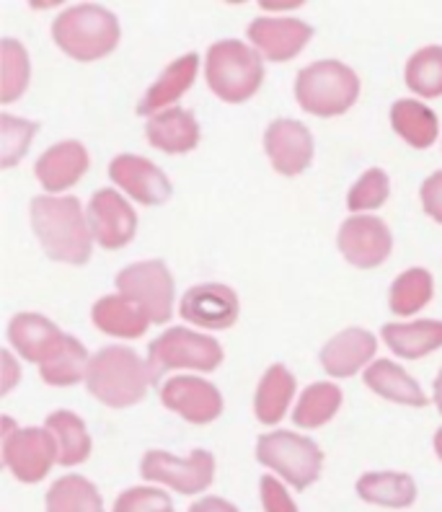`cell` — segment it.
I'll return each instance as SVG.
<instances>
[{
	"label": "cell",
	"mask_w": 442,
	"mask_h": 512,
	"mask_svg": "<svg viewBox=\"0 0 442 512\" xmlns=\"http://www.w3.org/2000/svg\"><path fill=\"white\" fill-rule=\"evenodd\" d=\"M52 37L65 55L91 63L114 52L119 44V21L104 6H70L52 24Z\"/></svg>",
	"instance_id": "3957f363"
},
{
	"label": "cell",
	"mask_w": 442,
	"mask_h": 512,
	"mask_svg": "<svg viewBox=\"0 0 442 512\" xmlns=\"http://www.w3.org/2000/svg\"><path fill=\"white\" fill-rule=\"evenodd\" d=\"M378 350V342L368 329L352 326L342 334L331 337L321 350V365L334 378H349L368 363H375L373 355Z\"/></svg>",
	"instance_id": "d6986e66"
},
{
	"label": "cell",
	"mask_w": 442,
	"mask_h": 512,
	"mask_svg": "<svg viewBox=\"0 0 442 512\" xmlns=\"http://www.w3.org/2000/svg\"><path fill=\"white\" fill-rule=\"evenodd\" d=\"M223 347L218 339L207 337V334H197L184 326H174L158 339H153L148 347V365L153 368L156 378L166 370H210L220 368L223 363Z\"/></svg>",
	"instance_id": "52a82bcc"
},
{
	"label": "cell",
	"mask_w": 442,
	"mask_h": 512,
	"mask_svg": "<svg viewBox=\"0 0 442 512\" xmlns=\"http://www.w3.org/2000/svg\"><path fill=\"white\" fill-rule=\"evenodd\" d=\"M360 96V78L339 60H318L298 73L295 99L308 114L339 117L349 112Z\"/></svg>",
	"instance_id": "5b68a950"
},
{
	"label": "cell",
	"mask_w": 442,
	"mask_h": 512,
	"mask_svg": "<svg viewBox=\"0 0 442 512\" xmlns=\"http://www.w3.org/2000/svg\"><path fill=\"white\" fill-rule=\"evenodd\" d=\"M34 135H37V122L13 117L8 112L0 114V166L13 169L29 153Z\"/></svg>",
	"instance_id": "d590c367"
},
{
	"label": "cell",
	"mask_w": 442,
	"mask_h": 512,
	"mask_svg": "<svg viewBox=\"0 0 442 512\" xmlns=\"http://www.w3.org/2000/svg\"><path fill=\"white\" fill-rule=\"evenodd\" d=\"M339 406H342V388L326 381L311 383L298 399L293 422L303 430H316L339 412Z\"/></svg>",
	"instance_id": "4dcf8cb0"
},
{
	"label": "cell",
	"mask_w": 442,
	"mask_h": 512,
	"mask_svg": "<svg viewBox=\"0 0 442 512\" xmlns=\"http://www.w3.org/2000/svg\"><path fill=\"white\" fill-rule=\"evenodd\" d=\"M156 373L130 347H104L91 357L86 386L104 406L127 409L143 401Z\"/></svg>",
	"instance_id": "7a4b0ae2"
},
{
	"label": "cell",
	"mask_w": 442,
	"mask_h": 512,
	"mask_svg": "<svg viewBox=\"0 0 442 512\" xmlns=\"http://www.w3.org/2000/svg\"><path fill=\"white\" fill-rule=\"evenodd\" d=\"M119 295L145 311L150 324H166L174 313V277L161 259L135 262L117 275Z\"/></svg>",
	"instance_id": "ba28073f"
},
{
	"label": "cell",
	"mask_w": 442,
	"mask_h": 512,
	"mask_svg": "<svg viewBox=\"0 0 442 512\" xmlns=\"http://www.w3.org/2000/svg\"><path fill=\"white\" fill-rule=\"evenodd\" d=\"M109 176L117 187L125 189L132 200L140 205L156 207L171 200L174 187H171L169 176L158 169L156 163L143 156H132L122 153L109 163Z\"/></svg>",
	"instance_id": "2e32d148"
},
{
	"label": "cell",
	"mask_w": 442,
	"mask_h": 512,
	"mask_svg": "<svg viewBox=\"0 0 442 512\" xmlns=\"http://www.w3.org/2000/svg\"><path fill=\"white\" fill-rule=\"evenodd\" d=\"M435 406L440 409V414H442V370L435 381Z\"/></svg>",
	"instance_id": "ee69618b"
},
{
	"label": "cell",
	"mask_w": 442,
	"mask_h": 512,
	"mask_svg": "<svg viewBox=\"0 0 442 512\" xmlns=\"http://www.w3.org/2000/svg\"><path fill=\"white\" fill-rule=\"evenodd\" d=\"M197 70H200V57L194 55V52L181 55L179 60H174L169 68L163 70L161 78L148 88V94L140 99L137 114H140V117H145V114L153 117V114L171 109V104L179 101L181 96L192 88L194 78H197Z\"/></svg>",
	"instance_id": "7402d4cb"
},
{
	"label": "cell",
	"mask_w": 442,
	"mask_h": 512,
	"mask_svg": "<svg viewBox=\"0 0 442 512\" xmlns=\"http://www.w3.org/2000/svg\"><path fill=\"white\" fill-rule=\"evenodd\" d=\"M256 461L277 471L293 489L306 492L321 476L324 450L311 438L295 435L290 430H277L256 440Z\"/></svg>",
	"instance_id": "8992f818"
},
{
	"label": "cell",
	"mask_w": 442,
	"mask_h": 512,
	"mask_svg": "<svg viewBox=\"0 0 442 512\" xmlns=\"http://www.w3.org/2000/svg\"><path fill=\"white\" fill-rule=\"evenodd\" d=\"M161 404L192 422L210 425L223 412V396L210 381L197 375H176L161 388Z\"/></svg>",
	"instance_id": "7c38bea8"
},
{
	"label": "cell",
	"mask_w": 442,
	"mask_h": 512,
	"mask_svg": "<svg viewBox=\"0 0 442 512\" xmlns=\"http://www.w3.org/2000/svg\"><path fill=\"white\" fill-rule=\"evenodd\" d=\"M145 135H148V143L163 153H189L200 143V125L192 112L171 107L148 119Z\"/></svg>",
	"instance_id": "44dd1931"
},
{
	"label": "cell",
	"mask_w": 442,
	"mask_h": 512,
	"mask_svg": "<svg viewBox=\"0 0 442 512\" xmlns=\"http://www.w3.org/2000/svg\"><path fill=\"white\" fill-rule=\"evenodd\" d=\"M94 324L109 337L137 339L143 337L150 326V319L140 306H135L125 295H104L96 300Z\"/></svg>",
	"instance_id": "484cf974"
},
{
	"label": "cell",
	"mask_w": 442,
	"mask_h": 512,
	"mask_svg": "<svg viewBox=\"0 0 442 512\" xmlns=\"http://www.w3.org/2000/svg\"><path fill=\"white\" fill-rule=\"evenodd\" d=\"M88 225L94 241L106 251L122 249L135 238L137 215L114 189H99L88 202Z\"/></svg>",
	"instance_id": "4fadbf2b"
},
{
	"label": "cell",
	"mask_w": 442,
	"mask_h": 512,
	"mask_svg": "<svg viewBox=\"0 0 442 512\" xmlns=\"http://www.w3.org/2000/svg\"><path fill=\"white\" fill-rule=\"evenodd\" d=\"M406 86L424 99L442 96V47L430 44L409 57L406 63Z\"/></svg>",
	"instance_id": "e575fe53"
},
{
	"label": "cell",
	"mask_w": 442,
	"mask_h": 512,
	"mask_svg": "<svg viewBox=\"0 0 442 512\" xmlns=\"http://www.w3.org/2000/svg\"><path fill=\"white\" fill-rule=\"evenodd\" d=\"M238 311H241V303H238L236 290L220 282L194 285L184 293L179 306L181 319L202 329H231L238 321Z\"/></svg>",
	"instance_id": "9a60e30c"
},
{
	"label": "cell",
	"mask_w": 442,
	"mask_h": 512,
	"mask_svg": "<svg viewBox=\"0 0 442 512\" xmlns=\"http://www.w3.org/2000/svg\"><path fill=\"white\" fill-rule=\"evenodd\" d=\"M189 512H241L233 502L223 500V497H202V500L192 502Z\"/></svg>",
	"instance_id": "60d3db41"
},
{
	"label": "cell",
	"mask_w": 442,
	"mask_h": 512,
	"mask_svg": "<svg viewBox=\"0 0 442 512\" xmlns=\"http://www.w3.org/2000/svg\"><path fill=\"white\" fill-rule=\"evenodd\" d=\"M207 86L218 99L241 104L259 91L264 81L262 55L241 39H220L207 50Z\"/></svg>",
	"instance_id": "277c9868"
},
{
	"label": "cell",
	"mask_w": 442,
	"mask_h": 512,
	"mask_svg": "<svg viewBox=\"0 0 442 512\" xmlns=\"http://www.w3.org/2000/svg\"><path fill=\"white\" fill-rule=\"evenodd\" d=\"M435 453H437V458L442 461V427L437 430V435H435Z\"/></svg>",
	"instance_id": "f6af8a7d"
},
{
	"label": "cell",
	"mask_w": 442,
	"mask_h": 512,
	"mask_svg": "<svg viewBox=\"0 0 442 512\" xmlns=\"http://www.w3.org/2000/svg\"><path fill=\"white\" fill-rule=\"evenodd\" d=\"M388 194H391V182L383 169H368L355 182V187L347 194L349 210H378L380 205H386Z\"/></svg>",
	"instance_id": "8d00e7d4"
},
{
	"label": "cell",
	"mask_w": 442,
	"mask_h": 512,
	"mask_svg": "<svg viewBox=\"0 0 442 512\" xmlns=\"http://www.w3.org/2000/svg\"><path fill=\"white\" fill-rule=\"evenodd\" d=\"M295 394V375L285 368V365H272L259 381L254 399L256 419L262 425H277L285 417L290 399Z\"/></svg>",
	"instance_id": "4316f807"
},
{
	"label": "cell",
	"mask_w": 442,
	"mask_h": 512,
	"mask_svg": "<svg viewBox=\"0 0 442 512\" xmlns=\"http://www.w3.org/2000/svg\"><path fill=\"white\" fill-rule=\"evenodd\" d=\"M3 355V386H0V394L6 396L8 391H11L13 386H16V381H19L21 370L16 368V363H13V355L8 350L0 352Z\"/></svg>",
	"instance_id": "b9f144b4"
},
{
	"label": "cell",
	"mask_w": 442,
	"mask_h": 512,
	"mask_svg": "<svg viewBox=\"0 0 442 512\" xmlns=\"http://www.w3.org/2000/svg\"><path fill=\"white\" fill-rule=\"evenodd\" d=\"M380 334L386 339L388 350L404 360H419L442 347V321L419 319L411 324H386Z\"/></svg>",
	"instance_id": "d4e9b609"
},
{
	"label": "cell",
	"mask_w": 442,
	"mask_h": 512,
	"mask_svg": "<svg viewBox=\"0 0 442 512\" xmlns=\"http://www.w3.org/2000/svg\"><path fill=\"white\" fill-rule=\"evenodd\" d=\"M362 378H365V386L373 394L383 396L388 401H396V404L406 406L430 404V399L424 396L422 386L401 365L391 363V360H375V363H370Z\"/></svg>",
	"instance_id": "cb8c5ba5"
},
{
	"label": "cell",
	"mask_w": 442,
	"mask_h": 512,
	"mask_svg": "<svg viewBox=\"0 0 442 512\" xmlns=\"http://www.w3.org/2000/svg\"><path fill=\"white\" fill-rule=\"evenodd\" d=\"M391 125L411 148L424 150L437 140V114L422 101L399 99L391 109Z\"/></svg>",
	"instance_id": "83f0119b"
},
{
	"label": "cell",
	"mask_w": 442,
	"mask_h": 512,
	"mask_svg": "<svg viewBox=\"0 0 442 512\" xmlns=\"http://www.w3.org/2000/svg\"><path fill=\"white\" fill-rule=\"evenodd\" d=\"M32 228L44 254L63 264L81 267L91 259L94 233L78 197L39 194L32 200Z\"/></svg>",
	"instance_id": "6da1fadb"
},
{
	"label": "cell",
	"mask_w": 442,
	"mask_h": 512,
	"mask_svg": "<svg viewBox=\"0 0 442 512\" xmlns=\"http://www.w3.org/2000/svg\"><path fill=\"white\" fill-rule=\"evenodd\" d=\"M68 334L57 329L50 319L39 313H16L8 324V342L29 363L44 365L63 350Z\"/></svg>",
	"instance_id": "ac0fdd59"
},
{
	"label": "cell",
	"mask_w": 442,
	"mask_h": 512,
	"mask_svg": "<svg viewBox=\"0 0 442 512\" xmlns=\"http://www.w3.org/2000/svg\"><path fill=\"white\" fill-rule=\"evenodd\" d=\"M47 512H104V500H101L96 484L78 474L57 479L44 497Z\"/></svg>",
	"instance_id": "f546056e"
},
{
	"label": "cell",
	"mask_w": 442,
	"mask_h": 512,
	"mask_svg": "<svg viewBox=\"0 0 442 512\" xmlns=\"http://www.w3.org/2000/svg\"><path fill=\"white\" fill-rule=\"evenodd\" d=\"M47 430L57 440V463L60 466H78L91 456V438L78 414L60 409L47 417Z\"/></svg>",
	"instance_id": "f1b7e54d"
},
{
	"label": "cell",
	"mask_w": 442,
	"mask_h": 512,
	"mask_svg": "<svg viewBox=\"0 0 442 512\" xmlns=\"http://www.w3.org/2000/svg\"><path fill=\"white\" fill-rule=\"evenodd\" d=\"M259 492H262V507L264 512H300L298 505L293 502L290 492L280 484V479L264 476L259 481Z\"/></svg>",
	"instance_id": "f35d334b"
},
{
	"label": "cell",
	"mask_w": 442,
	"mask_h": 512,
	"mask_svg": "<svg viewBox=\"0 0 442 512\" xmlns=\"http://www.w3.org/2000/svg\"><path fill=\"white\" fill-rule=\"evenodd\" d=\"M112 512H176L174 502L158 487H132L114 502Z\"/></svg>",
	"instance_id": "74e56055"
},
{
	"label": "cell",
	"mask_w": 442,
	"mask_h": 512,
	"mask_svg": "<svg viewBox=\"0 0 442 512\" xmlns=\"http://www.w3.org/2000/svg\"><path fill=\"white\" fill-rule=\"evenodd\" d=\"M57 463V440L47 427H24L3 438V466L21 484H37Z\"/></svg>",
	"instance_id": "30bf717a"
},
{
	"label": "cell",
	"mask_w": 442,
	"mask_h": 512,
	"mask_svg": "<svg viewBox=\"0 0 442 512\" xmlns=\"http://www.w3.org/2000/svg\"><path fill=\"white\" fill-rule=\"evenodd\" d=\"M357 494L370 505L404 510L417 502V484L404 471H368L357 479Z\"/></svg>",
	"instance_id": "603a6c76"
},
{
	"label": "cell",
	"mask_w": 442,
	"mask_h": 512,
	"mask_svg": "<svg viewBox=\"0 0 442 512\" xmlns=\"http://www.w3.org/2000/svg\"><path fill=\"white\" fill-rule=\"evenodd\" d=\"M140 476L166 484L179 494H202L215 479V456L205 448H194L189 458L171 456L166 450H148L140 461Z\"/></svg>",
	"instance_id": "9c48e42d"
},
{
	"label": "cell",
	"mask_w": 442,
	"mask_h": 512,
	"mask_svg": "<svg viewBox=\"0 0 442 512\" xmlns=\"http://www.w3.org/2000/svg\"><path fill=\"white\" fill-rule=\"evenodd\" d=\"M432 290H435V285H432V275L427 269H406L391 285L388 306H391L393 313H399V316H414V313H419L430 303Z\"/></svg>",
	"instance_id": "1f68e13d"
},
{
	"label": "cell",
	"mask_w": 442,
	"mask_h": 512,
	"mask_svg": "<svg viewBox=\"0 0 442 512\" xmlns=\"http://www.w3.org/2000/svg\"><path fill=\"white\" fill-rule=\"evenodd\" d=\"M337 244L352 267L373 269L391 256L393 236L388 225L375 215H352L339 228Z\"/></svg>",
	"instance_id": "8fae6325"
},
{
	"label": "cell",
	"mask_w": 442,
	"mask_h": 512,
	"mask_svg": "<svg viewBox=\"0 0 442 512\" xmlns=\"http://www.w3.org/2000/svg\"><path fill=\"white\" fill-rule=\"evenodd\" d=\"M300 6H303L300 0H290V3H287V0H277V3H269V0H264L262 3L264 11H290V8H300Z\"/></svg>",
	"instance_id": "7bdbcfd3"
},
{
	"label": "cell",
	"mask_w": 442,
	"mask_h": 512,
	"mask_svg": "<svg viewBox=\"0 0 442 512\" xmlns=\"http://www.w3.org/2000/svg\"><path fill=\"white\" fill-rule=\"evenodd\" d=\"M88 365H91V360H88L86 347L68 334L63 350L57 352L52 360L39 365V375L50 386H75L88 375Z\"/></svg>",
	"instance_id": "d6a6232c"
},
{
	"label": "cell",
	"mask_w": 442,
	"mask_h": 512,
	"mask_svg": "<svg viewBox=\"0 0 442 512\" xmlns=\"http://www.w3.org/2000/svg\"><path fill=\"white\" fill-rule=\"evenodd\" d=\"M264 150L277 174L298 176L313 161V135L298 119H274L264 130Z\"/></svg>",
	"instance_id": "5bb4252c"
},
{
	"label": "cell",
	"mask_w": 442,
	"mask_h": 512,
	"mask_svg": "<svg viewBox=\"0 0 442 512\" xmlns=\"http://www.w3.org/2000/svg\"><path fill=\"white\" fill-rule=\"evenodd\" d=\"M88 150L78 140H63V143L52 145L50 150H44L42 158L34 166L39 184L47 192H63L78 184L83 174L88 171Z\"/></svg>",
	"instance_id": "ffe728a7"
},
{
	"label": "cell",
	"mask_w": 442,
	"mask_h": 512,
	"mask_svg": "<svg viewBox=\"0 0 442 512\" xmlns=\"http://www.w3.org/2000/svg\"><path fill=\"white\" fill-rule=\"evenodd\" d=\"M313 37V26L300 19H254L249 24V39L256 50L272 63H285L303 52L308 39Z\"/></svg>",
	"instance_id": "e0dca14e"
},
{
	"label": "cell",
	"mask_w": 442,
	"mask_h": 512,
	"mask_svg": "<svg viewBox=\"0 0 442 512\" xmlns=\"http://www.w3.org/2000/svg\"><path fill=\"white\" fill-rule=\"evenodd\" d=\"M0 60H3V65H0V101L11 104L29 86L32 65H29V55H26L24 44L11 37L0 42Z\"/></svg>",
	"instance_id": "836d02e7"
},
{
	"label": "cell",
	"mask_w": 442,
	"mask_h": 512,
	"mask_svg": "<svg viewBox=\"0 0 442 512\" xmlns=\"http://www.w3.org/2000/svg\"><path fill=\"white\" fill-rule=\"evenodd\" d=\"M422 207L432 220L442 223V171H435L422 184Z\"/></svg>",
	"instance_id": "ab89813d"
}]
</instances>
